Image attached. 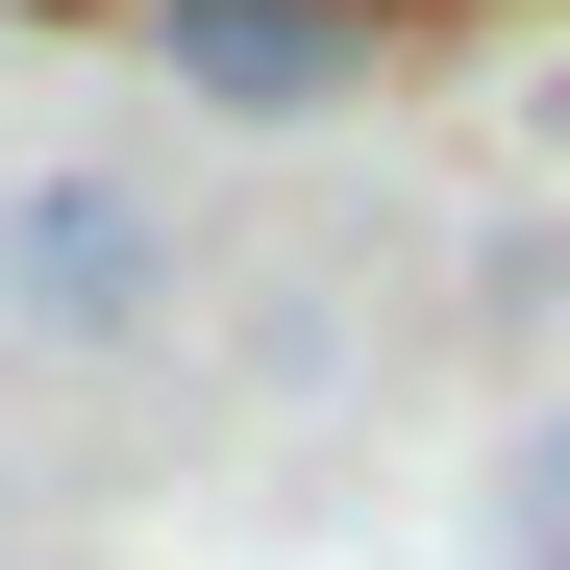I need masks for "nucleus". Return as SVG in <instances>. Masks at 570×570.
Segmentation results:
<instances>
[{
  "mask_svg": "<svg viewBox=\"0 0 570 570\" xmlns=\"http://www.w3.org/2000/svg\"><path fill=\"white\" fill-rule=\"evenodd\" d=\"M174 100H224V125H323L347 75H372V0H174Z\"/></svg>",
  "mask_w": 570,
  "mask_h": 570,
  "instance_id": "1",
  "label": "nucleus"
},
{
  "mask_svg": "<svg viewBox=\"0 0 570 570\" xmlns=\"http://www.w3.org/2000/svg\"><path fill=\"white\" fill-rule=\"evenodd\" d=\"M0 298L75 323V347L149 323V199H125V174H26V199H0Z\"/></svg>",
  "mask_w": 570,
  "mask_h": 570,
  "instance_id": "2",
  "label": "nucleus"
}]
</instances>
